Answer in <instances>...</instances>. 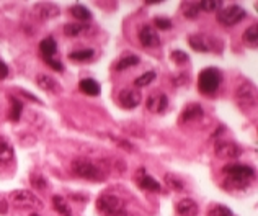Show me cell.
Here are the masks:
<instances>
[{"label":"cell","instance_id":"cell-20","mask_svg":"<svg viewBox=\"0 0 258 216\" xmlns=\"http://www.w3.org/2000/svg\"><path fill=\"white\" fill-rule=\"evenodd\" d=\"M78 89H80V92H83L85 95H90V97H98L102 92L100 84L94 81V79H82V81L78 82Z\"/></svg>","mask_w":258,"mask_h":216},{"label":"cell","instance_id":"cell-1","mask_svg":"<svg viewBox=\"0 0 258 216\" xmlns=\"http://www.w3.org/2000/svg\"><path fill=\"white\" fill-rule=\"evenodd\" d=\"M70 169H72V174L85 180L102 182L107 179V169H105L100 162L87 159V157H75V159L70 162Z\"/></svg>","mask_w":258,"mask_h":216},{"label":"cell","instance_id":"cell-11","mask_svg":"<svg viewBox=\"0 0 258 216\" xmlns=\"http://www.w3.org/2000/svg\"><path fill=\"white\" fill-rule=\"evenodd\" d=\"M137 38H139V43H141L144 48H157V46H160V38H158L154 26H150V25H142L141 28H139Z\"/></svg>","mask_w":258,"mask_h":216},{"label":"cell","instance_id":"cell-8","mask_svg":"<svg viewBox=\"0 0 258 216\" xmlns=\"http://www.w3.org/2000/svg\"><path fill=\"white\" fill-rule=\"evenodd\" d=\"M235 98L239 105L247 108H253L256 105V89L253 84L250 82H242L235 90Z\"/></svg>","mask_w":258,"mask_h":216},{"label":"cell","instance_id":"cell-36","mask_svg":"<svg viewBox=\"0 0 258 216\" xmlns=\"http://www.w3.org/2000/svg\"><path fill=\"white\" fill-rule=\"evenodd\" d=\"M171 82H174L175 85H183V84H188V76L187 74H178V76H174L171 77Z\"/></svg>","mask_w":258,"mask_h":216},{"label":"cell","instance_id":"cell-23","mask_svg":"<svg viewBox=\"0 0 258 216\" xmlns=\"http://www.w3.org/2000/svg\"><path fill=\"white\" fill-rule=\"evenodd\" d=\"M52 205H54V209L59 213V216H72L70 214V208L67 200L61 195H54L52 196Z\"/></svg>","mask_w":258,"mask_h":216},{"label":"cell","instance_id":"cell-15","mask_svg":"<svg viewBox=\"0 0 258 216\" xmlns=\"http://www.w3.org/2000/svg\"><path fill=\"white\" fill-rule=\"evenodd\" d=\"M204 116V110L201 108V105L198 103H190L187 107L183 108L182 115H180V124H185V123H193V121H198L201 120Z\"/></svg>","mask_w":258,"mask_h":216},{"label":"cell","instance_id":"cell-17","mask_svg":"<svg viewBox=\"0 0 258 216\" xmlns=\"http://www.w3.org/2000/svg\"><path fill=\"white\" fill-rule=\"evenodd\" d=\"M15 159V151L7 137L0 136V166H10Z\"/></svg>","mask_w":258,"mask_h":216},{"label":"cell","instance_id":"cell-40","mask_svg":"<svg viewBox=\"0 0 258 216\" xmlns=\"http://www.w3.org/2000/svg\"><path fill=\"white\" fill-rule=\"evenodd\" d=\"M30 216H39V214H38V213H31Z\"/></svg>","mask_w":258,"mask_h":216},{"label":"cell","instance_id":"cell-37","mask_svg":"<svg viewBox=\"0 0 258 216\" xmlns=\"http://www.w3.org/2000/svg\"><path fill=\"white\" fill-rule=\"evenodd\" d=\"M46 62L49 64V67H51V69H54V70H57V72H62V70H64V65H62L61 61H56V59H48Z\"/></svg>","mask_w":258,"mask_h":216},{"label":"cell","instance_id":"cell-19","mask_svg":"<svg viewBox=\"0 0 258 216\" xmlns=\"http://www.w3.org/2000/svg\"><path fill=\"white\" fill-rule=\"evenodd\" d=\"M39 52L44 57V61L48 59H54L56 52H57V43L54 38H44L41 43H39Z\"/></svg>","mask_w":258,"mask_h":216},{"label":"cell","instance_id":"cell-9","mask_svg":"<svg viewBox=\"0 0 258 216\" xmlns=\"http://www.w3.org/2000/svg\"><path fill=\"white\" fill-rule=\"evenodd\" d=\"M118 102L124 110H134L142 102V94L137 89H123L118 95Z\"/></svg>","mask_w":258,"mask_h":216},{"label":"cell","instance_id":"cell-27","mask_svg":"<svg viewBox=\"0 0 258 216\" xmlns=\"http://www.w3.org/2000/svg\"><path fill=\"white\" fill-rule=\"evenodd\" d=\"M22 110H23V103L18 100L17 97L10 95V113L9 118L12 121H18L20 116H22Z\"/></svg>","mask_w":258,"mask_h":216},{"label":"cell","instance_id":"cell-10","mask_svg":"<svg viewBox=\"0 0 258 216\" xmlns=\"http://www.w3.org/2000/svg\"><path fill=\"white\" fill-rule=\"evenodd\" d=\"M214 153L221 159H237V157L242 156L243 151L239 144H235L232 141H221L216 144Z\"/></svg>","mask_w":258,"mask_h":216},{"label":"cell","instance_id":"cell-38","mask_svg":"<svg viewBox=\"0 0 258 216\" xmlns=\"http://www.w3.org/2000/svg\"><path fill=\"white\" fill-rule=\"evenodd\" d=\"M9 200L5 198L4 195H0V214H7L9 213Z\"/></svg>","mask_w":258,"mask_h":216},{"label":"cell","instance_id":"cell-14","mask_svg":"<svg viewBox=\"0 0 258 216\" xmlns=\"http://www.w3.org/2000/svg\"><path fill=\"white\" fill-rule=\"evenodd\" d=\"M59 7L56 4L51 2H39L33 7V13L39 18V20H52L59 17Z\"/></svg>","mask_w":258,"mask_h":216},{"label":"cell","instance_id":"cell-7","mask_svg":"<svg viewBox=\"0 0 258 216\" xmlns=\"http://www.w3.org/2000/svg\"><path fill=\"white\" fill-rule=\"evenodd\" d=\"M188 44L195 51H200V52H211V51H221L222 49V43L219 41V39L209 36V35H204V33L191 35L188 39Z\"/></svg>","mask_w":258,"mask_h":216},{"label":"cell","instance_id":"cell-39","mask_svg":"<svg viewBox=\"0 0 258 216\" xmlns=\"http://www.w3.org/2000/svg\"><path fill=\"white\" fill-rule=\"evenodd\" d=\"M9 65H7L2 59H0V81H4V79L9 77Z\"/></svg>","mask_w":258,"mask_h":216},{"label":"cell","instance_id":"cell-28","mask_svg":"<svg viewBox=\"0 0 258 216\" xmlns=\"http://www.w3.org/2000/svg\"><path fill=\"white\" fill-rule=\"evenodd\" d=\"M95 56V49H77V51H72L69 57L72 59V61H78V62H82V61H90L92 57Z\"/></svg>","mask_w":258,"mask_h":216},{"label":"cell","instance_id":"cell-2","mask_svg":"<svg viewBox=\"0 0 258 216\" xmlns=\"http://www.w3.org/2000/svg\"><path fill=\"white\" fill-rule=\"evenodd\" d=\"M222 172L229 177V180L224 182L227 188L247 187L248 182L255 177V169L245 166V164H227V166L222 169Z\"/></svg>","mask_w":258,"mask_h":216},{"label":"cell","instance_id":"cell-32","mask_svg":"<svg viewBox=\"0 0 258 216\" xmlns=\"http://www.w3.org/2000/svg\"><path fill=\"white\" fill-rule=\"evenodd\" d=\"M30 180H31V185L35 187V188H38V190L48 188V180H46L41 174H33V175L30 177Z\"/></svg>","mask_w":258,"mask_h":216},{"label":"cell","instance_id":"cell-29","mask_svg":"<svg viewBox=\"0 0 258 216\" xmlns=\"http://www.w3.org/2000/svg\"><path fill=\"white\" fill-rule=\"evenodd\" d=\"M200 7L195 2H188V4H183V17L185 18H190V20H196L200 17Z\"/></svg>","mask_w":258,"mask_h":216},{"label":"cell","instance_id":"cell-12","mask_svg":"<svg viewBox=\"0 0 258 216\" xmlns=\"http://www.w3.org/2000/svg\"><path fill=\"white\" fill-rule=\"evenodd\" d=\"M136 182H137L139 187H141L142 190H147V192H162V190H163L162 183L157 182L152 175H149L145 169H139L137 170Z\"/></svg>","mask_w":258,"mask_h":216},{"label":"cell","instance_id":"cell-6","mask_svg":"<svg viewBox=\"0 0 258 216\" xmlns=\"http://www.w3.org/2000/svg\"><path fill=\"white\" fill-rule=\"evenodd\" d=\"M245 17H247V12H245V9H242L240 5L221 7L216 13L217 22L224 26H234L237 23H240Z\"/></svg>","mask_w":258,"mask_h":216},{"label":"cell","instance_id":"cell-21","mask_svg":"<svg viewBox=\"0 0 258 216\" xmlns=\"http://www.w3.org/2000/svg\"><path fill=\"white\" fill-rule=\"evenodd\" d=\"M242 41L245 46H248V48H253V49L256 48V44H258V28H256V25L248 26V28L243 31Z\"/></svg>","mask_w":258,"mask_h":216},{"label":"cell","instance_id":"cell-24","mask_svg":"<svg viewBox=\"0 0 258 216\" xmlns=\"http://www.w3.org/2000/svg\"><path fill=\"white\" fill-rule=\"evenodd\" d=\"M90 26L89 25H83V23H67L64 26V33L67 36H80L89 33Z\"/></svg>","mask_w":258,"mask_h":216},{"label":"cell","instance_id":"cell-25","mask_svg":"<svg viewBox=\"0 0 258 216\" xmlns=\"http://www.w3.org/2000/svg\"><path fill=\"white\" fill-rule=\"evenodd\" d=\"M139 62H141V59H139L137 56L134 54H128V56H123L120 61H116L115 64V69L116 70H126L129 67H134V65H137Z\"/></svg>","mask_w":258,"mask_h":216},{"label":"cell","instance_id":"cell-22","mask_svg":"<svg viewBox=\"0 0 258 216\" xmlns=\"http://www.w3.org/2000/svg\"><path fill=\"white\" fill-rule=\"evenodd\" d=\"M70 13H72V17H74L75 20H80V23L92 20V12H90L85 5H82V4L72 5V7H70Z\"/></svg>","mask_w":258,"mask_h":216},{"label":"cell","instance_id":"cell-34","mask_svg":"<svg viewBox=\"0 0 258 216\" xmlns=\"http://www.w3.org/2000/svg\"><path fill=\"white\" fill-rule=\"evenodd\" d=\"M154 25H155V28L163 30V31H167V30L171 28V26H174L170 18H165V17H155L154 18Z\"/></svg>","mask_w":258,"mask_h":216},{"label":"cell","instance_id":"cell-26","mask_svg":"<svg viewBox=\"0 0 258 216\" xmlns=\"http://www.w3.org/2000/svg\"><path fill=\"white\" fill-rule=\"evenodd\" d=\"M163 182L167 183V187L174 190V192H183L185 190V182L180 179V177H177L174 174H165Z\"/></svg>","mask_w":258,"mask_h":216},{"label":"cell","instance_id":"cell-13","mask_svg":"<svg viewBox=\"0 0 258 216\" xmlns=\"http://www.w3.org/2000/svg\"><path fill=\"white\" fill-rule=\"evenodd\" d=\"M147 110L150 113H163L165 110L168 108V97L162 94V92H154V94H150L149 98H147Z\"/></svg>","mask_w":258,"mask_h":216},{"label":"cell","instance_id":"cell-35","mask_svg":"<svg viewBox=\"0 0 258 216\" xmlns=\"http://www.w3.org/2000/svg\"><path fill=\"white\" fill-rule=\"evenodd\" d=\"M198 7H200V10H204V12H216L219 10L222 4L221 2H213V0H208V2H200L198 4Z\"/></svg>","mask_w":258,"mask_h":216},{"label":"cell","instance_id":"cell-31","mask_svg":"<svg viewBox=\"0 0 258 216\" xmlns=\"http://www.w3.org/2000/svg\"><path fill=\"white\" fill-rule=\"evenodd\" d=\"M208 216H234L232 213V209H230L229 206L226 205H213L209 208V211H208Z\"/></svg>","mask_w":258,"mask_h":216},{"label":"cell","instance_id":"cell-5","mask_svg":"<svg viewBox=\"0 0 258 216\" xmlns=\"http://www.w3.org/2000/svg\"><path fill=\"white\" fill-rule=\"evenodd\" d=\"M9 203H12L13 206L17 208H25V209H36V208H43L44 203L43 200L36 196L30 190H15L9 195Z\"/></svg>","mask_w":258,"mask_h":216},{"label":"cell","instance_id":"cell-3","mask_svg":"<svg viewBox=\"0 0 258 216\" xmlns=\"http://www.w3.org/2000/svg\"><path fill=\"white\" fill-rule=\"evenodd\" d=\"M222 84V74L219 69L216 67H208L200 72L198 77V89L203 95H214L219 90Z\"/></svg>","mask_w":258,"mask_h":216},{"label":"cell","instance_id":"cell-30","mask_svg":"<svg viewBox=\"0 0 258 216\" xmlns=\"http://www.w3.org/2000/svg\"><path fill=\"white\" fill-rule=\"evenodd\" d=\"M155 77H157V74L154 70H147V72H144V74H141L136 79L134 85H136V87H147L149 84H152L155 81Z\"/></svg>","mask_w":258,"mask_h":216},{"label":"cell","instance_id":"cell-4","mask_svg":"<svg viewBox=\"0 0 258 216\" xmlns=\"http://www.w3.org/2000/svg\"><path fill=\"white\" fill-rule=\"evenodd\" d=\"M124 209L121 196L113 193H103L97 198V211L100 216H116Z\"/></svg>","mask_w":258,"mask_h":216},{"label":"cell","instance_id":"cell-16","mask_svg":"<svg viewBox=\"0 0 258 216\" xmlns=\"http://www.w3.org/2000/svg\"><path fill=\"white\" fill-rule=\"evenodd\" d=\"M175 211L178 216H198L200 213V206L198 203L191 198H182L175 205Z\"/></svg>","mask_w":258,"mask_h":216},{"label":"cell","instance_id":"cell-18","mask_svg":"<svg viewBox=\"0 0 258 216\" xmlns=\"http://www.w3.org/2000/svg\"><path fill=\"white\" fill-rule=\"evenodd\" d=\"M36 84L39 89H43L44 92H49V94H57V92H61V85L57 84L56 79H52L48 74H39L36 77Z\"/></svg>","mask_w":258,"mask_h":216},{"label":"cell","instance_id":"cell-33","mask_svg":"<svg viewBox=\"0 0 258 216\" xmlns=\"http://www.w3.org/2000/svg\"><path fill=\"white\" fill-rule=\"evenodd\" d=\"M170 57H171V61L177 62V64H187V62L190 61V56H188L185 51H182V49H175V51H171Z\"/></svg>","mask_w":258,"mask_h":216}]
</instances>
